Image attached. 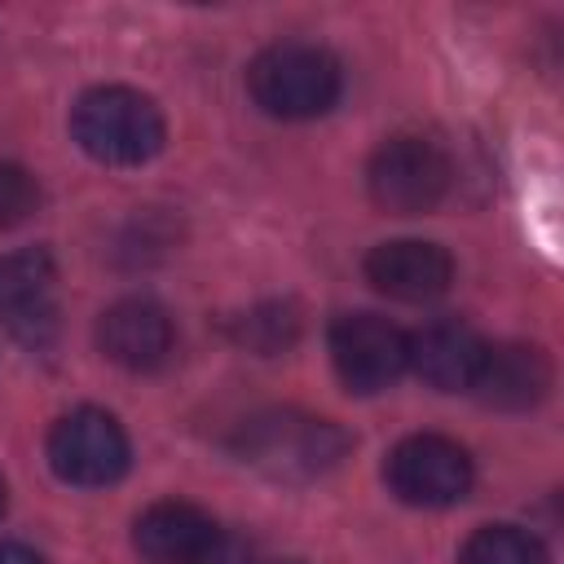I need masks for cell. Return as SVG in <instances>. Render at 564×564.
Segmentation results:
<instances>
[{
	"label": "cell",
	"mask_w": 564,
	"mask_h": 564,
	"mask_svg": "<svg viewBox=\"0 0 564 564\" xmlns=\"http://www.w3.org/2000/svg\"><path fill=\"white\" fill-rule=\"evenodd\" d=\"M256 564H304V560H256Z\"/></svg>",
	"instance_id": "ac0fdd59"
},
{
	"label": "cell",
	"mask_w": 564,
	"mask_h": 564,
	"mask_svg": "<svg viewBox=\"0 0 564 564\" xmlns=\"http://www.w3.org/2000/svg\"><path fill=\"white\" fill-rule=\"evenodd\" d=\"M251 101L273 119H317L339 97V62L317 44H273L247 66Z\"/></svg>",
	"instance_id": "3957f363"
},
{
	"label": "cell",
	"mask_w": 564,
	"mask_h": 564,
	"mask_svg": "<svg viewBox=\"0 0 564 564\" xmlns=\"http://www.w3.org/2000/svg\"><path fill=\"white\" fill-rule=\"evenodd\" d=\"M551 357L538 344H485L471 392L498 410H529L551 392Z\"/></svg>",
	"instance_id": "7c38bea8"
},
{
	"label": "cell",
	"mask_w": 564,
	"mask_h": 564,
	"mask_svg": "<svg viewBox=\"0 0 564 564\" xmlns=\"http://www.w3.org/2000/svg\"><path fill=\"white\" fill-rule=\"evenodd\" d=\"M97 348L123 370H159L176 348V330L163 304L128 295L97 317Z\"/></svg>",
	"instance_id": "9c48e42d"
},
{
	"label": "cell",
	"mask_w": 564,
	"mask_h": 564,
	"mask_svg": "<svg viewBox=\"0 0 564 564\" xmlns=\"http://www.w3.org/2000/svg\"><path fill=\"white\" fill-rule=\"evenodd\" d=\"M35 207H40V181L22 163L0 159V229H13L22 220H31Z\"/></svg>",
	"instance_id": "2e32d148"
},
{
	"label": "cell",
	"mask_w": 564,
	"mask_h": 564,
	"mask_svg": "<svg viewBox=\"0 0 564 564\" xmlns=\"http://www.w3.org/2000/svg\"><path fill=\"white\" fill-rule=\"evenodd\" d=\"M366 278L375 291L405 300V304H423L449 291L454 282V260L445 247L436 242H419V238H397V242H379L366 256Z\"/></svg>",
	"instance_id": "8fae6325"
},
{
	"label": "cell",
	"mask_w": 564,
	"mask_h": 564,
	"mask_svg": "<svg viewBox=\"0 0 564 564\" xmlns=\"http://www.w3.org/2000/svg\"><path fill=\"white\" fill-rule=\"evenodd\" d=\"M0 511H4V480H0Z\"/></svg>",
	"instance_id": "d6986e66"
},
{
	"label": "cell",
	"mask_w": 564,
	"mask_h": 564,
	"mask_svg": "<svg viewBox=\"0 0 564 564\" xmlns=\"http://www.w3.org/2000/svg\"><path fill=\"white\" fill-rule=\"evenodd\" d=\"M300 326L304 322H300V308L291 300H260V304H251L247 313H238L229 322V335L242 348H251L260 357H273V352H286L300 339Z\"/></svg>",
	"instance_id": "5bb4252c"
},
{
	"label": "cell",
	"mask_w": 564,
	"mask_h": 564,
	"mask_svg": "<svg viewBox=\"0 0 564 564\" xmlns=\"http://www.w3.org/2000/svg\"><path fill=\"white\" fill-rule=\"evenodd\" d=\"M480 357H485V339L467 322H454V317L432 322L410 335V366L419 370L423 383H432L441 392L471 388Z\"/></svg>",
	"instance_id": "4fadbf2b"
},
{
	"label": "cell",
	"mask_w": 564,
	"mask_h": 564,
	"mask_svg": "<svg viewBox=\"0 0 564 564\" xmlns=\"http://www.w3.org/2000/svg\"><path fill=\"white\" fill-rule=\"evenodd\" d=\"M366 189L388 216H423L449 189V159L427 137H392L370 154Z\"/></svg>",
	"instance_id": "277c9868"
},
{
	"label": "cell",
	"mask_w": 564,
	"mask_h": 564,
	"mask_svg": "<svg viewBox=\"0 0 564 564\" xmlns=\"http://www.w3.org/2000/svg\"><path fill=\"white\" fill-rule=\"evenodd\" d=\"M330 361L352 392H383L410 366V335L375 313H344L330 322Z\"/></svg>",
	"instance_id": "52a82bcc"
},
{
	"label": "cell",
	"mask_w": 564,
	"mask_h": 564,
	"mask_svg": "<svg viewBox=\"0 0 564 564\" xmlns=\"http://www.w3.org/2000/svg\"><path fill=\"white\" fill-rule=\"evenodd\" d=\"M458 564H546V551L529 529L485 524L463 542Z\"/></svg>",
	"instance_id": "9a60e30c"
},
{
	"label": "cell",
	"mask_w": 564,
	"mask_h": 564,
	"mask_svg": "<svg viewBox=\"0 0 564 564\" xmlns=\"http://www.w3.org/2000/svg\"><path fill=\"white\" fill-rule=\"evenodd\" d=\"M128 458H132L128 432L119 427L115 414L97 405H79L62 414L48 432V463L66 485H84V489L115 485L128 471Z\"/></svg>",
	"instance_id": "5b68a950"
},
{
	"label": "cell",
	"mask_w": 564,
	"mask_h": 564,
	"mask_svg": "<svg viewBox=\"0 0 564 564\" xmlns=\"http://www.w3.org/2000/svg\"><path fill=\"white\" fill-rule=\"evenodd\" d=\"M0 564H48V560L22 542H0Z\"/></svg>",
	"instance_id": "e0dca14e"
},
{
	"label": "cell",
	"mask_w": 564,
	"mask_h": 564,
	"mask_svg": "<svg viewBox=\"0 0 564 564\" xmlns=\"http://www.w3.org/2000/svg\"><path fill=\"white\" fill-rule=\"evenodd\" d=\"M352 436L317 414L304 410H264L247 419L234 436V454L278 480H313L344 463Z\"/></svg>",
	"instance_id": "6da1fadb"
},
{
	"label": "cell",
	"mask_w": 564,
	"mask_h": 564,
	"mask_svg": "<svg viewBox=\"0 0 564 564\" xmlns=\"http://www.w3.org/2000/svg\"><path fill=\"white\" fill-rule=\"evenodd\" d=\"M383 476L410 507H449L471 489V454L449 436L419 432L388 454Z\"/></svg>",
	"instance_id": "8992f818"
},
{
	"label": "cell",
	"mask_w": 564,
	"mask_h": 564,
	"mask_svg": "<svg viewBox=\"0 0 564 564\" xmlns=\"http://www.w3.org/2000/svg\"><path fill=\"white\" fill-rule=\"evenodd\" d=\"M216 538L220 524L203 507L181 498L150 502L132 524V542L150 564H207Z\"/></svg>",
	"instance_id": "30bf717a"
},
{
	"label": "cell",
	"mask_w": 564,
	"mask_h": 564,
	"mask_svg": "<svg viewBox=\"0 0 564 564\" xmlns=\"http://www.w3.org/2000/svg\"><path fill=\"white\" fill-rule=\"evenodd\" d=\"M70 132L79 150L110 167H137L163 150V115L159 106L123 84L88 88L70 110Z\"/></svg>",
	"instance_id": "7a4b0ae2"
},
{
	"label": "cell",
	"mask_w": 564,
	"mask_h": 564,
	"mask_svg": "<svg viewBox=\"0 0 564 564\" xmlns=\"http://www.w3.org/2000/svg\"><path fill=\"white\" fill-rule=\"evenodd\" d=\"M0 322L26 348H48L57 335V269L48 251L26 247L0 256Z\"/></svg>",
	"instance_id": "ba28073f"
}]
</instances>
